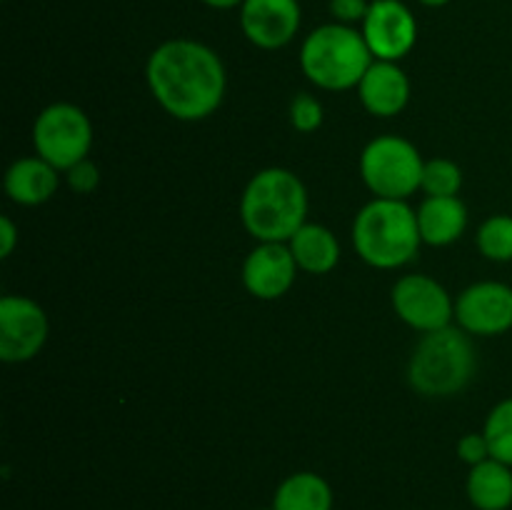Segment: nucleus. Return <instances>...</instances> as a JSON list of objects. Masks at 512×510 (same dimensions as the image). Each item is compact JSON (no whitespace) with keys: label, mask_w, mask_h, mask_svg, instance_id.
I'll use <instances>...</instances> for the list:
<instances>
[{"label":"nucleus","mask_w":512,"mask_h":510,"mask_svg":"<svg viewBox=\"0 0 512 510\" xmlns=\"http://www.w3.org/2000/svg\"><path fill=\"white\" fill-rule=\"evenodd\" d=\"M145 78L155 103L183 123H198L220 108L228 75L220 55L190 38L165 40L150 53Z\"/></svg>","instance_id":"f257e3e1"},{"label":"nucleus","mask_w":512,"mask_h":510,"mask_svg":"<svg viewBox=\"0 0 512 510\" xmlns=\"http://www.w3.org/2000/svg\"><path fill=\"white\" fill-rule=\"evenodd\" d=\"M308 208V188L288 168L258 170L240 195V220L258 243H288L308 223Z\"/></svg>","instance_id":"f03ea898"},{"label":"nucleus","mask_w":512,"mask_h":510,"mask_svg":"<svg viewBox=\"0 0 512 510\" xmlns=\"http://www.w3.org/2000/svg\"><path fill=\"white\" fill-rule=\"evenodd\" d=\"M350 235L355 253L380 270L413 263L423 245L418 213L410 208L408 200L373 198L358 210Z\"/></svg>","instance_id":"7ed1b4c3"},{"label":"nucleus","mask_w":512,"mask_h":510,"mask_svg":"<svg viewBox=\"0 0 512 510\" xmlns=\"http://www.w3.org/2000/svg\"><path fill=\"white\" fill-rule=\"evenodd\" d=\"M373 60L363 33L353 25H320L300 45V68L305 78L320 90L333 93L358 88Z\"/></svg>","instance_id":"20e7f679"},{"label":"nucleus","mask_w":512,"mask_h":510,"mask_svg":"<svg viewBox=\"0 0 512 510\" xmlns=\"http://www.w3.org/2000/svg\"><path fill=\"white\" fill-rule=\"evenodd\" d=\"M475 373L470 335L458 325L423 333L408 363V380L425 398H450L468 388Z\"/></svg>","instance_id":"39448f33"},{"label":"nucleus","mask_w":512,"mask_h":510,"mask_svg":"<svg viewBox=\"0 0 512 510\" xmlns=\"http://www.w3.org/2000/svg\"><path fill=\"white\" fill-rule=\"evenodd\" d=\"M425 160L400 135H378L360 153V178L375 198L408 200L423 183Z\"/></svg>","instance_id":"423d86ee"},{"label":"nucleus","mask_w":512,"mask_h":510,"mask_svg":"<svg viewBox=\"0 0 512 510\" xmlns=\"http://www.w3.org/2000/svg\"><path fill=\"white\" fill-rule=\"evenodd\" d=\"M35 155L48 160L60 173L85 160L93 148V123L73 103H53L40 110L33 123Z\"/></svg>","instance_id":"0eeeda50"},{"label":"nucleus","mask_w":512,"mask_h":510,"mask_svg":"<svg viewBox=\"0 0 512 510\" xmlns=\"http://www.w3.org/2000/svg\"><path fill=\"white\" fill-rule=\"evenodd\" d=\"M390 303L395 315L418 333H433L455 323V300L440 280L425 273H410L395 280Z\"/></svg>","instance_id":"6e6552de"},{"label":"nucleus","mask_w":512,"mask_h":510,"mask_svg":"<svg viewBox=\"0 0 512 510\" xmlns=\"http://www.w3.org/2000/svg\"><path fill=\"white\" fill-rule=\"evenodd\" d=\"M50 323L45 310L28 295H5L0 300V360L28 363L48 343Z\"/></svg>","instance_id":"1a4fd4ad"},{"label":"nucleus","mask_w":512,"mask_h":510,"mask_svg":"<svg viewBox=\"0 0 512 510\" xmlns=\"http://www.w3.org/2000/svg\"><path fill=\"white\" fill-rule=\"evenodd\" d=\"M455 325L468 335L495 338L512 330V288L500 280H480L455 298Z\"/></svg>","instance_id":"9d476101"},{"label":"nucleus","mask_w":512,"mask_h":510,"mask_svg":"<svg viewBox=\"0 0 512 510\" xmlns=\"http://www.w3.org/2000/svg\"><path fill=\"white\" fill-rule=\"evenodd\" d=\"M360 33L375 60L400 63L418 43V20L400 0H370Z\"/></svg>","instance_id":"9b49d317"},{"label":"nucleus","mask_w":512,"mask_h":510,"mask_svg":"<svg viewBox=\"0 0 512 510\" xmlns=\"http://www.w3.org/2000/svg\"><path fill=\"white\" fill-rule=\"evenodd\" d=\"M303 10L298 0H245L240 5L243 35L260 50H278L293 43Z\"/></svg>","instance_id":"f8f14e48"},{"label":"nucleus","mask_w":512,"mask_h":510,"mask_svg":"<svg viewBox=\"0 0 512 510\" xmlns=\"http://www.w3.org/2000/svg\"><path fill=\"white\" fill-rule=\"evenodd\" d=\"M298 270L288 243H258L245 255L240 278L253 298L278 300L293 288Z\"/></svg>","instance_id":"ddd939ff"},{"label":"nucleus","mask_w":512,"mask_h":510,"mask_svg":"<svg viewBox=\"0 0 512 510\" xmlns=\"http://www.w3.org/2000/svg\"><path fill=\"white\" fill-rule=\"evenodd\" d=\"M358 98L363 108L375 118L400 115L410 103L408 75L393 60H373L358 85Z\"/></svg>","instance_id":"4468645a"},{"label":"nucleus","mask_w":512,"mask_h":510,"mask_svg":"<svg viewBox=\"0 0 512 510\" xmlns=\"http://www.w3.org/2000/svg\"><path fill=\"white\" fill-rule=\"evenodd\" d=\"M3 185L13 203L35 208V205L48 203L58 193L60 170L40 155H28V158H18L10 163V168L5 170Z\"/></svg>","instance_id":"2eb2a0df"},{"label":"nucleus","mask_w":512,"mask_h":510,"mask_svg":"<svg viewBox=\"0 0 512 510\" xmlns=\"http://www.w3.org/2000/svg\"><path fill=\"white\" fill-rule=\"evenodd\" d=\"M415 213H418L420 238L433 248L453 245L468 228V208L458 195L455 198H425Z\"/></svg>","instance_id":"dca6fc26"},{"label":"nucleus","mask_w":512,"mask_h":510,"mask_svg":"<svg viewBox=\"0 0 512 510\" xmlns=\"http://www.w3.org/2000/svg\"><path fill=\"white\" fill-rule=\"evenodd\" d=\"M288 248L298 268L308 275H328L340 263V243L333 230L325 225L305 223L288 240Z\"/></svg>","instance_id":"f3484780"},{"label":"nucleus","mask_w":512,"mask_h":510,"mask_svg":"<svg viewBox=\"0 0 512 510\" xmlns=\"http://www.w3.org/2000/svg\"><path fill=\"white\" fill-rule=\"evenodd\" d=\"M465 490H468V500L475 510H510L512 468L495 458L483 460L470 468Z\"/></svg>","instance_id":"a211bd4d"},{"label":"nucleus","mask_w":512,"mask_h":510,"mask_svg":"<svg viewBox=\"0 0 512 510\" xmlns=\"http://www.w3.org/2000/svg\"><path fill=\"white\" fill-rule=\"evenodd\" d=\"M333 488L323 475L300 470L275 488L273 510H333Z\"/></svg>","instance_id":"6ab92c4d"},{"label":"nucleus","mask_w":512,"mask_h":510,"mask_svg":"<svg viewBox=\"0 0 512 510\" xmlns=\"http://www.w3.org/2000/svg\"><path fill=\"white\" fill-rule=\"evenodd\" d=\"M480 255L493 263H512V215L498 213L483 220L475 235Z\"/></svg>","instance_id":"aec40b11"},{"label":"nucleus","mask_w":512,"mask_h":510,"mask_svg":"<svg viewBox=\"0 0 512 510\" xmlns=\"http://www.w3.org/2000/svg\"><path fill=\"white\" fill-rule=\"evenodd\" d=\"M485 440L490 445V458L512 468V398L500 400L485 420Z\"/></svg>","instance_id":"412c9836"},{"label":"nucleus","mask_w":512,"mask_h":510,"mask_svg":"<svg viewBox=\"0 0 512 510\" xmlns=\"http://www.w3.org/2000/svg\"><path fill=\"white\" fill-rule=\"evenodd\" d=\"M460 188H463V170L458 163L448 158L425 160L423 183H420L425 198H455Z\"/></svg>","instance_id":"4be33fe9"},{"label":"nucleus","mask_w":512,"mask_h":510,"mask_svg":"<svg viewBox=\"0 0 512 510\" xmlns=\"http://www.w3.org/2000/svg\"><path fill=\"white\" fill-rule=\"evenodd\" d=\"M290 125H293L298 133H315V130L323 125L325 108L313 93H298L290 100Z\"/></svg>","instance_id":"5701e85b"},{"label":"nucleus","mask_w":512,"mask_h":510,"mask_svg":"<svg viewBox=\"0 0 512 510\" xmlns=\"http://www.w3.org/2000/svg\"><path fill=\"white\" fill-rule=\"evenodd\" d=\"M65 183H68V188L78 195L95 193L100 185V168L90 158L80 160L73 168L65 170Z\"/></svg>","instance_id":"b1692460"},{"label":"nucleus","mask_w":512,"mask_h":510,"mask_svg":"<svg viewBox=\"0 0 512 510\" xmlns=\"http://www.w3.org/2000/svg\"><path fill=\"white\" fill-rule=\"evenodd\" d=\"M458 458L463 460L465 465H478L483 460L490 458V445L485 440V433H465L463 438L458 440Z\"/></svg>","instance_id":"393cba45"},{"label":"nucleus","mask_w":512,"mask_h":510,"mask_svg":"<svg viewBox=\"0 0 512 510\" xmlns=\"http://www.w3.org/2000/svg\"><path fill=\"white\" fill-rule=\"evenodd\" d=\"M368 10H370L368 0H330V15L335 18V23H343V25L363 23Z\"/></svg>","instance_id":"a878e982"},{"label":"nucleus","mask_w":512,"mask_h":510,"mask_svg":"<svg viewBox=\"0 0 512 510\" xmlns=\"http://www.w3.org/2000/svg\"><path fill=\"white\" fill-rule=\"evenodd\" d=\"M15 245H18V228L8 215H3L0 218V258H10Z\"/></svg>","instance_id":"bb28decb"},{"label":"nucleus","mask_w":512,"mask_h":510,"mask_svg":"<svg viewBox=\"0 0 512 510\" xmlns=\"http://www.w3.org/2000/svg\"><path fill=\"white\" fill-rule=\"evenodd\" d=\"M200 3H205L213 10H233V8H240L245 0H200Z\"/></svg>","instance_id":"cd10ccee"},{"label":"nucleus","mask_w":512,"mask_h":510,"mask_svg":"<svg viewBox=\"0 0 512 510\" xmlns=\"http://www.w3.org/2000/svg\"><path fill=\"white\" fill-rule=\"evenodd\" d=\"M420 5H425V8H443V5H448L450 0H418Z\"/></svg>","instance_id":"c85d7f7f"},{"label":"nucleus","mask_w":512,"mask_h":510,"mask_svg":"<svg viewBox=\"0 0 512 510\" xmlns=\"http://www.w3.org/2000/svg\"><path fill=\"white\" fill-rule=\"evenodd\" d=\"M268 510H273V508H268Z\"/></svg>","instance_id":"c756f323"}]
</instances>
